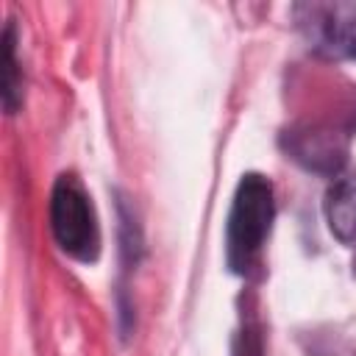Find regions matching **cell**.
<instances>
[{"label": "cell", "instance_id": "obj_1", "mask_svg": "<svg viewBox=\"0 0 356 356\" xmlns=\"http://www.w3.org/2000/svg\"><path fill=\"white\" fill-rule=\"evenodd\" d=\"M273 214V184L259 172L242 175L225 222V261L234 273H245L248 267H253L270 234Z\"/></svg>", "mask_w": 356, "mask_h": 356}, {"label": "cell", "instance_id": "obj_3", "mask_svg": "<svg viewBox=\"0 0 356 356\" xmlns=\"http://www.w3.org/2000/svg\"><path fill=\"white\" fill-rule=\"evenodd\" d=\"M295 17L317 50L356 58V3H306L295 6Z\"/></svg>", "mask_w": 356, "mask_h": 356}, {"label": "cell", "instance_id": "obj_2", "mask_svg": "<svg viewBox=\"0 0 356 356\" xmlns=\"http://www.w3.org/2000/svg\"><path fill=\"white\" fill-rule=\"evenodd\" d=\"M50 231L56 245L78 259L95 261L100 256V225L95 206L75 175H58L50 192Z\"/></svg>", "mask_w": 356, "mask_h": 356}, {"label": "cell", "instance_id": "obj_6", "mask_svg": "<svg viewBox=\"0 0 356 356\" xmlns=\"http://www.w3.org/2000/svg\"><path fill=\"white\" fill-rule=\"evenodd\" d=\"M19 72H17V56H14V25H6L3 31V103L8 111L19 103Z\"/></svg>", "mask_w": 356, "mask_h": 356}, {"label": "cell", "instance_id": "obj_4", "mask_svg": "<svg viewBox=\"0 0 356 356\" xmlns=\"http://www.w3.org/2000/svg\"><path fill=\"white\" fill-rule=\"evenodd\" d=\"M286 153L314 172L334 175L345 164V145L331 131H292L286 134Z\"/></svg>", "mask_w": 356, "mask_h": 356}, {"label": "cell", "instance_id": "obj_5", "mask_svg": "<svg viewBox=\"0 0 356 356\" xmlns=\"http://www.w3.org/2000/svg\"><path fill=\"white\" fill-rule=\"evenodd\" d=\"M325 222L328 231L342 242H356V178H337L325 192Z\"/></svg>", "mask_w": 356, "mask_h": 356}]
</instances>
